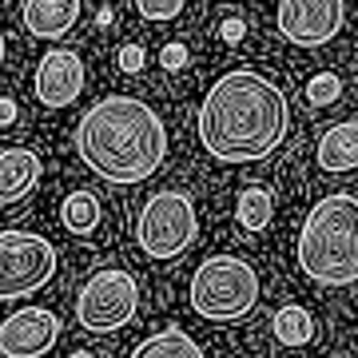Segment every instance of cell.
Listing matches in <instances>:
<instances>
[{
    "label": "cell",
    "mask_w": 358,
    "mask_h": 358,
    "mask_svg": "<svg viewBox=\"0 0 358 358\" xmlns=\"http://www.w3.org/2000/svg\"><path fill=\"white\" fill-rule=\"evenodd\" d=\"M291 128V103L271 76L231 68L199 103V143L219 164H259L279 152Z\"/></svg>",
    "instance_id": "cell-1"
},
{
    "label": "cell",
    "mask_w": 358,
    "mask_h": 358,
    "mask_svg": "<svg viewBox=\"0 0 358 358\" xmlns=\"http://www.w3.org/2000/svg\"><path fill=\"white\" fill-rule=\"evenodd\" d=\"M76 155L100 179L128 187L159 171L167 155V128L152 103L136 96H108L76 124Z\"/></svg>",
    "instance_id": "cell-2"
},
{
    "label": "cell",
    "mask_w": 358,
    "mask_h": 358,
    "mask_svg": "<svg viewBox=\"0 0 358 358\" xmlns=\"http://www.w3.org/2000/svg\"><path fill=\"white\" fill-rule=\"evenodd\" d=\"M299 267L322 287H350L358 279V199L350 192L322 195L299 231Z\"/></svg>",
    "instance_id": "cell-3"
},
{
    "label": "cell",
    "mask_w": 358,
    "mask_h": 358,
    "mask_svg": "<svg viewBox=\"0 0 358 358\" xmlns=\"http://www.w3.org/2000/svg\"><path fill=\"white\" fill-rule=\"evenodd\" d=\"M192 310L207 322H239L259 303V275L239 255H211L192 275Z\"/></svg>",
    "instance_id": "cell-4"
},
{
    "label": "cell",
    "mask_w": 358,
    "mask_h": 358,
    "mask_svg": "<svg viewBox=\"0 0 358 358\" xmlns=\"http://www.w3.org/2000/svg\"><path fill=\"white\" fill-rule=\"evenodd\" d=\"M199 235V219H195L192 195L183 192H155L140 207L136 219V239H140L143 255L155 263H171L179 259Z\"/></svg>",
    "instance_id": "cell-5"
},
{
    "label": "cell",
    "mask_w": 358,
    "mask_h": 358,
    "mask_svg": "<svg viewBox=\"0 0 358 358\" xmlns=\"http://www.w3.org/2000/svg\"><path fill=\"white\" fill-rule=\"evenodd\" d=\"M140 307V282L124 267H103L84 279L76 294V322L88 334H112L128 327Z\"/></svg>",
    "instance_id": "cell-6"
},
{
    "label": "cell",
    "mask_w": 358,
    "mask_h": 358,
    "mask_svg": "<svg viewBox=\"0 0 358 358\" xmlns=\"http://www.w3.org/2000/svg\"><path fill=\"white\" fill-rule=\"evenodd\" d=\"M56 275V247L36 231H0V303L36 294Z\"/></svg>",
    "instance_id": "cell-7"
},
{
    "label": "cell",
    "mask_w": 358,
    "mask_h": 358,
    "mask_svg": "<svg viewBox=\"0 0 358 358\" xmlns=\"http://www.w3.org/2000/svg\"><path fill=\"white\" fill-rule=\"evenodd\" d=\"M346 24V0H279V32L299 48L331 44Z\"/></svg>",
    "instance_id": "cell-8"
},
{
    "label": "cell",
    "mask_w": 358,
    "mask_h": 358,
    "mask_svg": "<svg viewBox=\"0 0 358 358\" xmlns=\"http://www.w3.org/2000/svg\"><path fill=\"white\" fill-rule=\"evenodd\" d=\"M60 338V319L48 307H24L0 322V358H44Z\"/></svg>",
    "instance_id": "cell-9"
},
{
    "label": "cell",
    "mask_w": 358,
    "mask_h": 358,
    "mask_svg": "<svg viewBox=\"0 0 358 358\" xmlns=\"http://www.w3.org/2000/svg\"><path fill=\"white\" fill-rule=\"evenodd\" d=\"M32 92H36V100L44 108H68V103H76L80 92H84V60L72 48H48L36 64Z\"/></svg>",
    "instance_id": "cell-10"
},
{
    "label": "cell",
    "mask_w": 358,
    "mask_h": 358,
    "mask_svg": "<svg viewBox=\"0 0 358 358\" xmlns=\"http://www.w3.org/2000/svg\"><path fill=\"white\" fill-rule=\"evenodd\" d=\"M80 20V0H24V28L36 40H60Z\"/></svg>",
    "instance_id": "cell-11"
},
{
    "label": "cell",
    "mask_w": 358,
    "mask_h": 358,
    "mask_svg": "<svg viewBox=\"0 0 358 358\" xmlns=\"http://www.w3.org/2000/svg\"><path fill=\"white\" fill-rule=\"evenodd\" d=\"M40 164L36 152H28V148H8V152H0V203H20L32 187L40 183Z\"/></svg>",
    "instance_id": "cell-12"
},
{
    "label": "cell",
    "mask_w": 358,
    "mask_h": 358,
    "mask_svg": "<svg viewBox=\"0 0 358 358\" xmlns=\"http://www.w3.org/2000/svg\"><path fill=\"white\" fill-rule=\"evenodd\" d=\"M319 167L331 176L358 167V120H343L319 136Z\"/></svg>",
    "instance_id": "cell-13"
},
{
    "label": "cell",
    "mask_w": 358,
    "mask_h": 358,
    "mask_svg": "<svg viewBox=\"0 0 358 358\" xmlns=\"http://www.w3.org/2000/svg\"><path fill=\"white\" fill-rule=\"evenodd\" d=\"M131 358H207V355L199 350V343H195L183 327H164V331L148 334V338L131 350Z\"/></svg>",
    "instance_id": "cell-14"
},
{
    "label": "cell",
    "mask_w": 358,
    "mask_h": 358,
    "mask_svg": "<svg viewBox=\"0 0 358 358\" xmlns=\"http://www.w3.org/2000/svg\"><path fill=\"white\" fill-rule=\"evenodd\" d=\"M271 331H275V338H279L282 346H307L310 338H315V319H310V310L287 303V307L275 310Z\"/></svg>",
    "instance_id": "cell-15"
},
{
    "label": "cell",
    "mask_w": 358,
    "mask_h": 358,
    "mask_svg": "<svg viewBox=\"0 0 358 358\" xmlns=\"http://www.w3.org/2000/svg\"><path fill=\"white\" fill-rule=\"evenodd\" d=\"M100 195L96 192H72L60 207V219H64V227L72 235H92V231L100 227Z\"/></svg>",
    "instance_id": "cell-16"
},
{
    "label": "cell",
    "mask_w": 358,
    "mask_h": 358,
    "mask_svg": "<svg viewBox=\"0 0 358 358\" xmlns=\"http://www.w3.org/2000/svg\"><path fill=\"white\" fill-rule=\"evenodd\" d=\"M275 215V199H271L267 187H243L239 192V203H235V219L243 231H263Z\"/></svg>",
    "instance_id": "cell-17"
},
{
    "label": "cell",
    "mask_w": 358,
    "mask_h": 358,
    "mask_svg": "<svg viewBox=\"0 0 358 358\" xmlns=\"http://www.w3.org/2000/svg\"><path fill=\"white\" fill-rule=\"evenodd\" d=\"M338 96H343V80L334 76V72H319V76L307 84V100L319 103V108H331Z\"/></svg>",
    "instance_id": "cell-18"
},
{
    "label": "cell",
    "mask_w": 358,
    "mask_h": 358,
    "mask_svg": "<svg viewBox=\"0 0 358 358\" xmlns=\"http://www.w3.org/2000/svg\"><path fill=\"white\" fill-rule=\"evenodd\" d=\"M143 20H176L183 13V0H136Z\"/></svg>",
    "instance_id": "cell-19"
},
{
    "label": "cell",
    "mask_w": 358,
    "mask_h": 358,
    "mask_svg": "<svg viewBox=\"0 0 358 358\" xmlns=\"http://www.w3.org/2000/svg\"><path fill=\"white\" fill-rule=\"evenodd\" d=\"M143 60H148V56H143V48H140V44H124V48H120V56H115V64H120V72H140V68H143Z\"/></svg>",
    "instance_id": "cell-20"
},
{
    "label": "cell",
    "mask_w": 358,
    "mask_h": 358,
    "mask_svg": "<svg viewBox=\"0 0 358 358\" xmlns=\"http://www.w3.org/2000/svg\"><path fill=\"white\" fill-rule=\"evenodd\" d=\"M183 64H187V48H183L179 40H171V44L159 52V68H167V72H179Z\"/></svg>",
    "instance_id": "cell-21"
},
{
    "label": "cell",
    "mask_w": 358,
    "mask_h": 358,
    "mask_svg": "<svg viewBox=\"0 0 358 358\" xmlns=\"http://www.w3.org/2000/svg\"><path fill=\"white\" fill-rule=\"evenodd\" d=\"M243 32H247V24H243V20H223V28H219V36L227 40V44H235V40H243Z\"/></svg>",
    "instance_id": "cell-22"
},
{
    "label": "cell",
    "mask_w": 358,
    "mask_h": 358,
    "mask_svg": "<svg viewBox=\"0 0 358 358\" xmlns=\"http://www.w3.org/2000/svg\"><path fill=\"white\" fill-rule=\"evenodd\" d=\"M8 124H16V103L8 96H0V128H8Z\"/></svg>",
    "instance_id": "cell-23"
},
{
    "label": "cell",
    "mask_w": 358,
    "mask_h": 358,
    "mask_svg": "<svg viewBox=\"0 0 358 358\" xmlns=\"http://www.w3.org/2000/svg\"><path fill=\"white\" fill-rule=\"evenodd\" d=\"M68 358H96V355H88V350H76V355H68Z\"/></svg>",
    "instance_id": "cell-24"
},
{
    "label": "cell",
    "mask_w": 358,
    "mask_h": 358,
    "mask_svg": "<svg viewBox=\"0 0 358 358\" xmlns=\"http://www.w3.org/2000/svg\"><path fill=\"white\" fill-rule=\"evenodd\" d=\"M0 64H4V32H0Z\"/></svg>",
    "instance_id": "cell-25"
},
{
    "label": "cell",
    "mask_w": 358,
    "mask_h": 358,
    "mask_svg": "<svg viewBox=\"0 0 358 358\" xmlns=\"http://www.w3.org/2000/svg\"><path fill=\"white\" fill-rule=\"evenodd\" d=\"M355 52H358V40H355Z\"/></svg>",
    "instance_id": "cell-26"
}]
</instances>
